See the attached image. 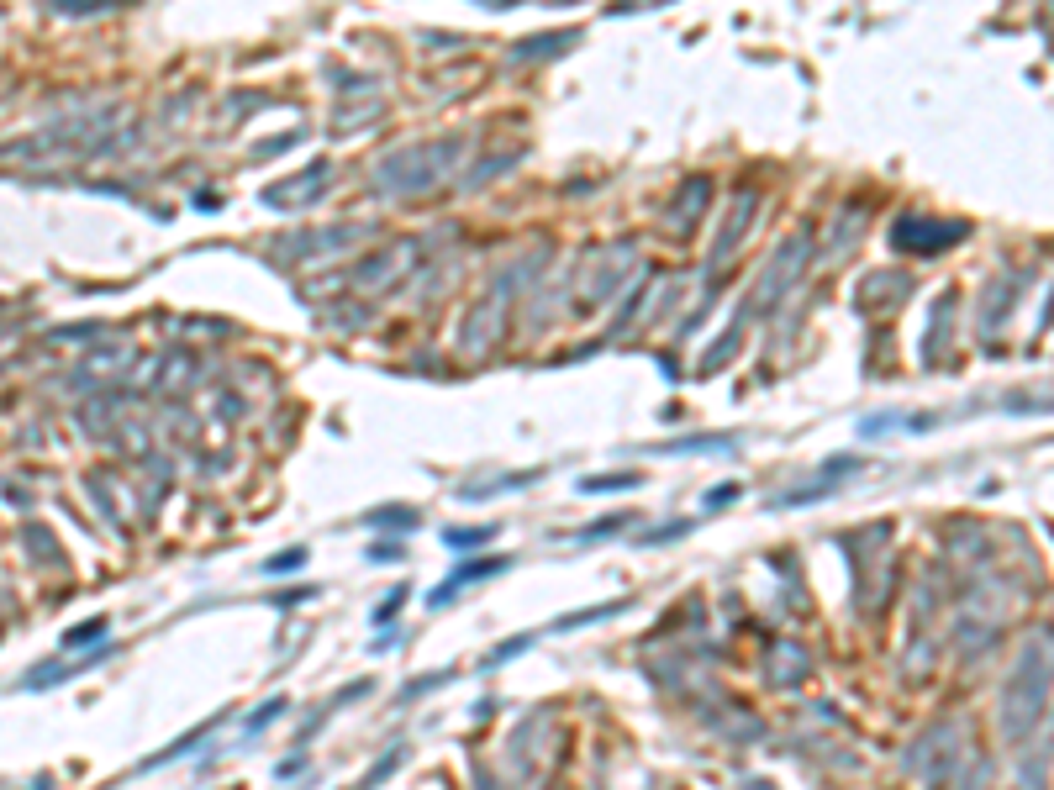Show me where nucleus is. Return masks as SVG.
Masks as SVG:
<instances>
[{"mask_svg": "<svg viewBox=\"0 0 1054 790\" xmlns=\"http://www.w3.org/2000/svg\"><path fill=\"white\" fill-rule=\"evenodd\" d=\"M733 448V438H680V443H664V453H723Z\"/></svg>", "mask_w": 1054, "mask_h": 790, "instance_id": "nucleus-1", "label": "nucleus"}, {"mask_svg": "<svg viewBox=\"0 0 1054 790\" xmlns=\"http://www.w3.org/2000/svg\"><path fill=\"white\" fill-rule=\"evenodd\" d=\"M105 632V616H90L85 627H74V632H64V648H85V643H96Z\"/></svg>", "mask_w": 1054, "mask_h": 790, "instance_id": "nucleus-2", "label": "nucleus"}, {"mask_svg": "<svg viewBox=\"0 0 1054 790\" xmlns=\"http://www.w3.org/2000/svg\"><path fill=\"white\" fill-rule=\"evenodd\" d=\"M643 475H601V480H585V491H632Z\"/></svg>", "mask_w": 1054, "mask_h": 790, "instance_id": "nucleus-3", "label": "nucleus"}, {"mask_svg": "<svg viewBox=\"0 0 1054 790\" xmlns=\"http://www.w3.org/2000/svg\"><path fill=\"white\" fill-rule=\"evenodd\" d=\"M485 538H491V527H480V532H448V543H459V548L464 543H485Z\"/></svg>", "mask_w": 1054, "mask_h": 790, "instance_id": "nucleus-4", "label": "nucleus"}, {"mask_svg": "<svg viewBox=\"0 0 1054 790\" xmlns=\"http://www.w3.org/2000/svg\"><path fill=\"white\" fill-rule=\"evenodd\" d=\"M723 500H738V485H717V491L707 495V506H723Z\"/></svg>", "mask_w": 1054, "mask_h": 790, "instance_id": "nucleus-5", "label": "nucleus"}]
</instances>
